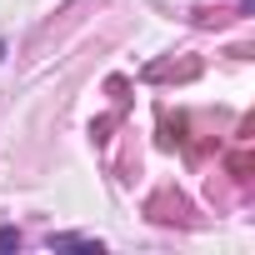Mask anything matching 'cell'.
I'll list each match as a JSON object with an SVG mask.
<instances>
[{
  "label": "cell",
  "mask_w": 255,
  "mask_h": 255,
  "mask_svg": "<svg viewBox=\"0 0 255 255\" xmlns=\"http://www.w3.org/2000/svg\"><path fill=\"white\" fill-rule=\"evenodd\" d=\"M10 245H20V235L15 230H0V250H10Z\"/></svg>",
  "instance_id": "obj_1"
},
{
  "label": "cell",
  "mask_w": 255,
  "mask_h": 255,
  "mask_svg": "<svg viewBox=\"0 0 255 255\" xmlns=\"http://www.w3.org/2000/svg\"><path fill=\"white\" fill-rule=\"evenodd\" d=\"M0 55H5V50H0Z\"/></svg>",
  "instance_id": "obj_2"
}]
</instances>
